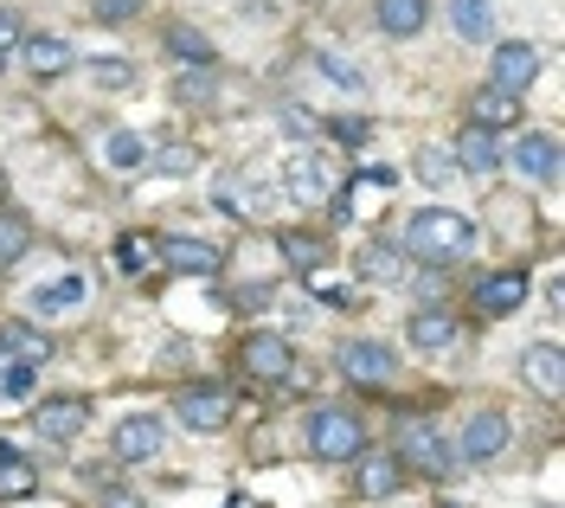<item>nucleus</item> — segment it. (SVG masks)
<instances>
[{
    "instance_id": "obj_22",
    "label": "nucleus",
    "mask_w": 565,
    "mask_h": 508,
    "mask_svg": "<svg viewBox=\"0 0 565 508\" xmlns=\"http://www.w3.org/2000/svg\"><path fill=\"white\" fill-rule=\"evenodd\" d=\"M0 361H13V367H45V361H52V341H45L33 322H7V328H0Z\"/></svg>"
},
{
    "instance_id": "obj_2",
    "label": "nucleus",
    "mask_w": 565,
    "mask_h": 508,
    "mask_svg": "<svg viewBox=\"0 0 565 508\" xmlns=\"http://www.w3.org/2000/svg\"><path fill=\"white\" fill-rule=\"evenodd\" d=\"M302 437H309V457H316V464H353V457L366 451V425L353 419L348 405H316L309 425H302Z\"/></svg>"
},
{
    "instance_id": "obj_5",
    "label": "nucleus",
    "mask_w": 565,
    "mask_h": 508,
    "mask_svg": "<svg viewBox=\"0 0 565 508\" xmlns=\"http://www.w3.org/2000/svg\"><path fill=\"white\" fill-rule=\"evenodd\" d=\"M508 437H514L508 412L476 405V412L462 419V432H457V457H462V464H489V457H501V451H508Z\"/></svg>"
},
{
    "instance_id": "obj_12",
    "label": "nucleus",
    "mask_w": 565,
    "mask_h": 508,
    "mask_svg": "<svg viewBox=\"0 0 565 508\" xmlns=\"http://www.w3.org/2000/svg\"><path fill=\"white\" fill-rule=\"evenodd\" d=\"M457 335H462V316H457V309H444V303H430V309H412V316H405V341H412L418 354L450 348Z\"/></svg>"
},
{
    "instance_id": "obj_32",
    "label": "nucleus",
    "mask_w": 565,
    "mask_h": 508,
    "mask_svg": "<svg viewBox=\"0 0 565 508\" xmlns=\"http://www.w3.org/2000/svg\"><path fill=\"white\" fill-rule=\"evenodd\" d=\"M77 303H84V277H58V284H39L33 290L39 316H58V309H77Z\"/></svg>"
},
{
    "instance_id": "obj_19",
    "label": "nucleus",
    "mask_w": 565,
    "mask_h": 508,
    "mask_svg": "<svg viewBox=\"0 0 565 508\" xmlns=\"http://www.w3.org/2000/svg\"><path fill=\"white\" fill-rule=\"evenodd\" d=\"M353 277L360 284H405V252L386 245V239H366L360 257H353Z\"/></svg>"
},
{
    "instance_id": "obj_25",
    "label": "nucleus",
    "mask_w": 565,
    "mask_h": 508,
    "mask_svg": "<svg viewBox=\"0 0 565 508\" xmlns=\"http://www.w3.org/2000/svg\"><path fill=\"white\" fill-rule=\"evenodd\" d=\"M104 168L109 174H136V168H148V136H136V129H109L104 136Z\"/></svg>"
},
{
    "instance_id": "obj_14",
    "label": "nucleus",
    "mask_w": 565,
    "mask_h": 508,
    "mask_svg": "<svg viewBox=\"0 0 565 508\" xmlns=\"http://www.w3.org/2000/svg\"><path fill=\"white\" fill-rule=\"evenodd\" d=\"M20 65L33 77H65L71 65H77V45L58 39V33H26L20 39Z\"/></svg>"
},
{
    "instance_id": "obj_16",
    "label": "nucleus",
    "mask_w": 565,
    "mask_h": 508,
    "mask_svg": "<svg viewBox=\"0 0 565 508\" xmlns=\"http://www.w3.org/2000/svg\"><path fill=\"white\" fill-rule=\"evenodd\" d=\"M398 483H405V464H398L392 451H366V464H353V489H360L366 502L398 496Z\"/></svg>"
},
{
    "instance_id": "obj_20",
    "label": "nucleus",
    "mask_w": 565,
    "mask_h": 508,
    "mask_svg": "<svg viewBox=\"0 0 565 508\" xmlns=\"http://www.w3.org/2000/svg\"><path fill=\"white\" fill-rule=\"evenodd\" d=\"M457 174H494L501 168V142H494V129H476V123H462L457 136Z\"/></svg>"
},
{
    "instance_id": "obj_18",
    "label": "nucleus",
    "mask_w": 565,
    "mask_h": 508,
    "mask_svg": "<svg viewBox=\"0 0 565 508\" xmlns=\"http://www.w3.org/2000/svg\"><path fill=\"white\" fill-rule=\"evenodd\" d=\"M521 380H527L540 400H559V393H565L559 348H553V341H533V348H521Z\"/></svg>"
},
{
    "instance_id": "obj_33",
    "label": "nucleus",
    "mask_w": 565,
    "mask_h": 508,
    "mask_svg": "<svg viewBox=\"0 0 565 508\" xmlns=\"http://www.w3.org/2000/svg\"><path fill=\"white\" fill-rule=\"evenodd\" d=\"M84 72H90L97 91H129L136 84V65L129 59H84Z\"/></svg>"
},
{
    "instance_id": "obj_40",
    "label": "nucleus",
    "mask_w": 565,
    "mask_h": 508,
    "mask_svg": "<svg viewBox=\"0 0 565 508\" xmlns=\"http://www.w3.org/2000/svg\"><path fill=\"white\" fill-rule=\"evenodd\" d=\"M20 39H26L20 13H13V7H0V59H7V52H20Z\"/></svg>"
},
{
    "instance_id": "obj_29",
    "label": "nucleus",
    "mask_w": 565,
    "mask_h": 508,
    "mask_svg": "<svg viewBox=\"0 0 565 508\" xmlns=\"http://www.w3.org/2000/svg\"><path fill=\"white\" fill-rule=\"evenodd\" d=\"M316 72H321V77H334L341 91H366V65H353L341 45H316Z\"/></svg>"
},
{
    "instance_id": "obj_17",
    "label": "nucleus",
    "mask_w": 565,
    "mask_h": 508,
    "mask_svg": "<svg viewBox=\"0 0 565 508\" xmlns=\"http://www.w3.org/2000/svg\"><path fill=\"white\" fill-rule=\"evenodd\" d=\"M84 425H90V405H84V400H45L33 412V432L45 437V444H71Z\"/></svg>"
},
{
    "instance_id": "obj_8",
    "label": "nucleus",
    "mask_w": 565,
    "mask_h": 508,
    "mask_svg": "<svg viewBox=\"0 0 565 508\" xmlns=\"http://www.w3.org/2000/svg\"><path fill=\"white\" fill-rule=\"evenodd\" d=\"M540 45H527V39H508V45H494L489 59V84L494 91H508V97H527V84L540 77Z\"/></svg>"
},
{
    "instance_id": "obj_11",
    "label": "nucleus",
    "mask_w": 565,
    "mask_h": 508,
    "mask_svg": "<svg viewBox=\"0 0 565 508\" xmlns=\"http://www.w3.org/2000/svg\"><path fill=\"white\" fill-rule=\"evenodd\" d=\"M238 367H245L250 380H264V387H282V380H289V367H296V354H289V341H282V335H245Z\"/></svg>"
},
{
    "instance_id": "obj_28",
    "label": "nucleus",
    "mask_w": 565,
    "mask_h": 508,
    "mask_svg": "<svg viewBox=\"0 0 565 508\" xmlns=\"http://www.w3.org/2000/svg\"><path fill=\"white\" fill-rule=\"evenodd\" d=\"M450 27H457V39H482L494 33V7L489 0H450Z\"/></svg>"
},
{
    "instance_id": "obj_10",
    "label": "nucleus",
    "mask_w": 565,
    "mask_h": 508,
    "mask_svg": "<svg viewBox=\"0 0 565 508\" xmlns=\"http://www.w3.org/2000/svg\"><path fill=\"white\" fill-rule=\"evenodd\" d=\"M334 361H341V373H348L353 387H386L392 380V348L386 341H366V335H348Z\"/></svg>"
},
{
    "instance_id": "obj_37",
    "label": "nucleus",
    "mask_w": 565,
    "mask_h": 508,
    "mask_svg": "<svg viewBox=\"0 0 565 508\" xmlns=\"http://www.w3.org/2000/svg\"><path fill=\"white\" fill-rule=\"evenodd\" d=\"M418 174L430 187H444L450 174H457V155H450V148H418Z\"/></svg>"
},
{
    "instance_id": "obj_41",
    "label": "nucleus",
    "mask_w": 565,
    "mask_h": 508,
    "mask_svg": "<svg viewBox=\"0 0 565 508\" xmlns=\"http://www.w3.org/2000/svg\"><path fill=\"white\" fill-rule=\"evenodd\" d=\"M334 136H341V142H366V136H373V129H366V123H360V116H341V123H334Z\"/></svg>"
},
{
    "instance_id": "obj_34",
    "label": "nucleus",
    "mask_w": 565,
    "mask_h": 508,
    "mask_svg": "<svg viewBox=\"0 0 565 508\" xmlns=\"http://www.w3.org/2000/svg\"><path fill=\"white\" fill-rule=\"evenodd\" d=\"M148 257H154V239H141V232H122V239H116V271L141 277V271H148Z\"/></svg>"
},
{
    "instance_id": "obj_31",
    "label": "nucleus",
    "mask_w": 565,
    "mask_h": 508,
    "mask_svg": "<svg viewBox=\"0 0 565 508\" xmlns=\"http://www.w3.org/2000/svg\"><path fill=\"white\" fill-rule=\"evenodd\" d=\"M26 252H33V225L20 213H0V271H13Z\"/></svg>"
},
{
    "instance_id": "obj_6",
    "label": "nucleus",
    "mask_w": 565,
    "mask_h": 508,
    "mask_svg": "<svg viewBox=\"0 0 565 508\" xmlns=\"http://www.w3.org/2000/svg\"><path fill=\"white\" fill-rule=\"evenodd\" d=\"M154 257H161L168 271H180V277H218V271H225V252L206 245V239H186V232H161V239H154Z\"/></svg>"
},
{
    "instance_id": "obj_9",
    "label": "nucleus",
    "mask_w": 565,
    "mask_h": 508,
    "mask_svg": "<svg viewBox=\"0 0 565 508\" xmlns=\"http://www.w3.org/2000/svg\"><path fill=\"white\" fill-rule=\"evenodd\" d=\"M174 419L186 425V432H200V437L225 432V425H232V393H225V387H186V393L174 400Z\"/></svg>"
},
{
    "instance_id": "obj_43",
    "label": "nucleus",
    "mask_w": 565,
    "mask_h": 508,
    "mask_svg": "<svg viewBox=\"0 0 565 508\" xmlns=\"http://www.w3.org/2000/svg\"><path fill=\"white\" fill-rule=\"evenodd\" d=\"M0 207H7V168H0Z\"/></svg>"
},
{
    "instance_id": "obj_42",
    "label": "nucleus",
    "mask_w": 565,
    "mask_h": 508,
    "mask_svg": "<svg viewBox=\"0 0 565 508\" xmlns=\"http://www.w3.org/2000/svg\"><path fill=\"white\" fill-rule=\"evenodd\" d=\"M104 508H141V496H136V489H109Z\"/></svg>"
},
{
    "instance_id": "obj_27",
    "label": "nucleus",
    "mask_w": 565,
    "mask_h": 508,
    "mask_svg": "<svg viewBox=\"0 0 565 508\" xmlns=\"http://www.w3.org/2000/svg\"><path fill=\"white\" fill-rule=\"evenodd\" d=\"M277 252L289 257V264H296L302 277H316L321 264H328V245H321L316 232H282V239H277Z\"/></svg>"
},
{
    "instance_id": "obj_30",
    "label": "nucleus",
    "mask_w": 565,
    "mask_h": 508,
    "mask_svg": "<svg viewBox=\"0 0 565 508\" xmlns=\"http://www.w3.org/2000/svg\"><path fill=\"white\" fill-rule=\"evenodd\" d=\"M33 489H39V470L13 444H0V496H33Z\"/></svg>"
},
{
    "instance_id": "obj_24",
    "label": "nucleus",
    "mask_w": 565,
    "mask_h": 508,
    "mask_svg": "<svg viewBox=\"0 0 565 508\" xmlns=\"http://www.w3.org/2000/svg\"><path fill=\"white\" fill-rule=\"evenodd\" d=\"M161 39H168V52H174L180 65H206V72H218V52H212V39L200 33V27L174 20V27H161Z\"/></svg>"
},
{
    "instance_id": "obj_35",
    "label": "nucleus",
    "mask_w": 565,
    "mask_h": 508,
    "mask_svg": "<svg viewBox=\"0 0 565 508\" xmlns=\"http://www.w3.org/2000/svg\"><path fill=\"white\" fill-rule=\"evenodd\" d=\"M212 207L225 219H250L257 207H250V187L245 181H212Z\"/></svg>"
},
{
    "instance_id": "obj_15",
    "label": "nucleus",
    "mask_w": 565,
    "mask_h": 508,
    "mask_svg": "<svg viewBox=\"0 0 565 508\" xmlns=\"http://www.w3.org/2000/svg\"><path fill=\"white\" fill-rule=\"evenodd\" d=\"M527 290H533L527 271H494V277L476 284V309L482 316H514V309H527Z\"/></svg>"
},
{
    "instance_id": "obj_13",
    "label": "nucleus",
    "mask_w": 565,
    "mask_h": 508,
    "mask_svg": "<svg viewBox=\"0 0 565 508\" xmlns=\"http://www.w3.org/2000/svg\"><path fill=\"white\" fill-rule=\"evenodd\" d=\"M501 161H514V174H527V181H553L559 174V142L546 129H521V142L508 148Z\"/></svg>"
},
{
    "instance_id": "obj_1",
    "label": "nucleus",
    "mask_w": 565,
    "mask_h": 508,
    "mask_svg": "<svg viewBox=\"0 0 565 508\" xmlns=\"http://www.w3.org/2000/svg\"><path fill=\"white\" fill-rule=\"evenodd\" d=\"M476 219L457 213V207H424V213H412V225H405V252L424 257V264H457V257L476 252Z\"/></svg>"
},
{
    "instance_id": "obj_45",
    "label": "nucleus",
    "mask_w": 565,
    "mask_h": 508,
    "mask_svg": "<svg viewBox=\"0 0 565 508\" xmlns=\"http://www.w3.org/2000/svg\"><path fill=\"white\" fill-rule=\"evenodd\" d=\"M444 508H469V502H444Z\"/></svg>"
},
{
    "instance_id": "obj_7",
    "label": "nucleus",
    "mask_w": 565,
    "mask_h": 508,
    "mask_svg": "<svg viewBox=\"0 0 565 508\" xmlns=\"http://www.w3.org/2000/svg\"><path fill=\"white\" fill-rule=\"evenodd\" d=\"M161 444H168V425H161V412H129V419L109 432V451H116V464H148V457H161Z\"/></svg>"
},
{
    "instance_id": "obj_39",
    "label": "nucleus",
    "mask_w": 565,
    "mask_h": 508,
    "mask_svg": "<svg viewBox=\"0 0 565 508\" xmlns=\"http://www.w3.org/2000/svg\"><path fill=\"white\" fill-rule=\"evenodd\" d=\"M0 393L7 400H26L33 393V367H0Z\"/></svg>"
},
{
    "instance_id": "obj_3",
    "label": "nucleus",
    "mask_w": 565,
    "mask_h": 508,
    "mask_svg": "<svg viewBox=\"0 0 565 508\" xmlns=\"http://www.w3.org/2000/svg\"><path fill=\"white\" fill-rule=\"evenodd\" d=\"M392 457H398L405 470H418V476H450V470H457L450 444L437 437L430 419H398V432H392Z\"/></svg>"
},
{
    "instance_id": "obj_23",
    "label": "nucleus",
    "mask_w": 565,
    "mask_h": 508,
    "mask_svg": "<svg viewBox=\"0 0 565 508\" xmlns=\"http://www.w3.org/2000/svg\"><path fill=\"white\" fill-rule=\"evenodd\" d=\"M373 20H380V33H392V39H418L424 20H430V0H380Z\"/></svg>"
},
{
    "instance_id": "obj_36",
    "label": "nucleus",
    "mask_w": 565,
    "mask_h": 508,
    "mask_svg": "<svg viewBox=\"0 0 565 508\" xmlns=\"http://www.w3.org/2000/svg\"><path fill=\"white\" fill-rule=\"evenodd\" d=\"M154 168H161V174H174V181H186V174L200 168V148H193V142H174V148H161V155H154Z\"/></svg>"
},
{
    "instance_id": "obj_44",
    "label": "nucleus",
    "mask_w": 565,
    "mask_h": 508,
    "mask_svg": "<svg viewBox=\"0 0 565 508\" xmlns=\"http://www.w3.org/2000/svg\"><path fill=\"white\" fill-rule=\"evenodd\" d=\"M232 508H257V502H232Z\"/></svg>"
},
{
    "instance_id": "obj_38",
    "label": "nucleus",
    "mask_w": 565,
    "mask_h": 508,
    "mask_svg": "<svg viewBox=\"0 0 565 508\" xmlns=\"http://www.w3.org/2000/svg\"><path fill=\"white\" fill-rule=\"evenodd\" d=\"M90 13H97L104 27H129V20L141 13V0H90Z\"/></svg>"
},
{
    "instance_id": "obj_4",
    "label": "nucleus",
    "mask_w": 565,
    "mask_h": 508,
    "mask_svg": "<svg viewBox=\"0 0 565 508\" xmlns=\"http://www.w3.org/2000/svg\"><path fill=\"white\" fill-rule=\"evenodd\" d=\"M282 193H289V207H328L334 200V174H328V161L316 148L282 155Z\"/></svg>"
},
{
    "instance_id": "obj_21",
    "label": "nucleus",
    "mask_w": 565,
    "mask_h": 508,
    "mask_svg": "<svg viewBox=\"0 0 565 508\" xmlns=\"http://www.w3.org/2000/svg\"><path fill=\"white\" fill-rule=\"evenodd\" d=\"M469 123H476V129H494V136H501V129H514V123H521V97H508V91L482 84V91L469 97Z\"/></svg>"
},
{
    "instance_id": "obj_26",
    "label": "nucleus",
    "mask_w": 565,
    "mask_h": 508,
    "mask_svg": "<svg viewBox=\"0 0 565 508\" xmlns=\"http://www.w3.org/2000/svg\"><path fill=\"white\" fill-rule=\"evenodd\" d=\"M174 104L212 109V104H218V72H206V65H180V77H174Z\"/></svg>"
}]
</instances>
